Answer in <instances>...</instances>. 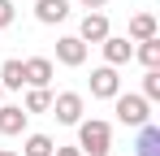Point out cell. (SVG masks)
Instances as JSON below:
<instances>
[{"label":"cell","instance_id":"1","mask_svg":"<svg viewBox=\"0 0 160 156\" xmlns=\"http://www.w3.org/2000/svg\"><path fill=\"white\" fill-rule=\"evenodd\" d=\"M78 152L82 156H108L112 152V126L100 122V117H82L78 122Z\"/></svg>","mask_w":160,"mask_h":156},{"label":"cell","instance_id":"2","mask_svg":"<svg viewBox=\"0 0 160 156\" xmlns=\"http://www.w3.org/2000/svg\"><path fill=\"white\" fill-rule=\"evenodd\" d=\"M112 113H117V122L121 126H147L152 122V100H143V96H112Z\"/></svg>","mask_w":160,"mask_h":156},{"label":"cell","instance_id":"3","mask_svg":"<svg viewBox=\"0 0 160 156\" xmlns=\"http://www.w3.org/2000/svg\"><path fill=\"white\" fill-rule=\"evenodd\" d=\"M48 113H52L61 126H78L82 122V96L78 91H61V96H52V108Z\"/></svg>","mask_w":160,"mask_h":156},{"label":"cell","instance_id":"4","mask_svg":"<svg viewBox=\"0 0 160 156\" xmlns=\"http://www.w3.org/2000/svg\"><path fill=\"white\" fill-rule=\"evenodd\" d=\"M91 96H95V100H112V96H121V78H117L112 65L91 70Z\"/></svg>","mask_w":160,"mask_h":156},{"label":"cell","instance_id":"5","mask_svg":"<svg viewBox=\"0 0 160 156\" xmlns=\"http://www.w3.org/2000/svg\"><path fill=\"white\" fill-rule=\"evenodd\" d=\"M100 48H104V65H112V70H121V65L134 61V44L126 39V35H108Z\"/></svg>","mask_w":160,"mask_h":156},{"label":"cell","instance_id":"6","mask_svg":"<svg viewBox=\"0 0 160 156\" xmlns=\"http://www.w3.org/2000/svg\"><path fill=\"white\" fill-rule=\"evenodd\" d=\"M56 61L69 65V70H78L82 61H87V44H82L78 35H61V39H56Z\"/></svg>","mask_w":160,"mask_h":156},{"label":"cell","instance_id":"7","mask_svg":"<svg viewBox=\"0 0 160 156\" xmlns=\"http://www.w3.org/2000/svg\"><path fill=\"white\" fill-rule=\"evenodd\" d=\"M22 78H26V87H48L52 82V56H26Z\"/></svg>","mask_w":160,"mask_h":156},{"label":"cell","instance_id":"8","mask_svg":"<svg viewBox=\"0 0 160 156\" xmlns=\"http://www.w3.org/2000/svg\"><path fill=\"white\" fill-rule=\"evenodd\" d=\"M108 35H112V26H108L104 13H87L82 26H78V39H82V44H104Z\"/></svg>","mask_w":160,"mask_h":156},{"label":"cell","instance_id":"9","mask_svg":"<svg viewBox=\"0 0 160 156\" xmlns=\"http://www.w3.org/2000/svg\"><path fill=\"white\" fill-rule=\"evenodd\" d=\"M26 122H30V113L22 108V104H0V134H22L26 130Z\"/></svg>","mask_w":160,"mask_h":156},{"label":"cell","instance_id":"10","mask_svg":"<svg viewBox=\"0 0 160 156\" xmlns=\"http://www.w3.org/2000/svg\"><path fill=\"white\" fill-rule=\"evenodd\" d=\"M35 18L43 26H56L69 18V0H35Z\"/></svg>","mask_w":160,"mask_h":156},{"label":"cell","instance_id":"11","mask_svg":"<svg viewBox=\"0 0 160 156\" xmlns=\"http://www.w3.org/2000/svg\"><path fill=\"white\" fill-rule=\"evenodd\" d=\"M134 156H160V126H138V139H134Z\"/></svg>","mask_w":160,"mask_h":156},{"label":"cell","instance_id":"12","mask_svg":"<svg viewBox=\"0 0 160 156\" xmlns=\"http://www.w3.org/2000/svg\"><path fill=\"white\" fill-rule=\"evenodd\" d=\"M0 87H4V91H22V87H26V78H22V61H18V56H9V61L0 65Z\"/></svg>","mask_w":160,"mask_h":156},{"label":"cell","instance_id":"13","mask_svg":"<svg viewBox=\"0 0 160 156\" xmlns=\"http://www.w3.org/2000/svg\"><path fill=\"white\" fill-rule=\"evenodd\" d=\"M126 35H130L134 44L152 39V35H156V18H152V13H134V18H130V26H126Z\"/></svg>","mask_w":160,"mask_h":156},{"label":"cell","instance_id":"14","mask_svg":"<svg viewBox=\"0 0 160 156\" xmlns=\"http://www.w3.org/2000/svg\"><path fill=\"white\" fill-rule=\"evenodd\" d=\"M22 108H26V113H48V108H52V91H48V87H26Z\"/></svg>","mask_w":160,"mask_h":156},{"label":"cell","instance_id":"15","mask_svg":"<svg viewBox=\"0 0 160 156\" xmlns=\"http://www.w3.org/2000/svg\"><path fill=\"white\" fill-rule=\"evenodd\" d=\"M134 56L143 61V70H160V35H152V39H143V44L134 48Z\"/></svg>","mask_w":160,"mask_h":156},{"label":"cell","instance_id":"16","mask_svg":"<svg viewBox=\"0 0 160 156\" xmlns=\"http://www.w3.org/2000/svg\"><path fill=\"white\" fill-rule=\"evenodd\" d=\"M22 156H52V139H48V134H26Z\"/></svg>","mask_w":160,"mask_h":156},{"label":"cell","instance_id":"17","mask_svg":"<svg viewBox=\"0 0 160 156\" xmlns=\"http://www.w3.org/2000/svg\"><path fill=\"white\" fill-rule=\"evenodd\" d=\"M143 100H160V70H147L143 74V91H138Z\"/></svg>","mask_w":160,"mask_h":156},{"label":"cell","instance_id":"18","mask_svg":"<svg viewBox=\"0 0 160 156\" xmlns=\"http://www.w3.org/2000/svg\"><path fill=\"white\" fill-rule=\"evenodd\" d=\"M18 18V9H13V0H0V30H9Z\"/></svg>","mask_w":160,"mask_h":156},{"label":"cell","instance_id":"19","mask_svg":"<svg viewBox=\"0 0 160 156\" xmlns=\"http://www.w3.org/2000/svg\"><path fill=\"white\" fill-rule=\"evenodd\" d=\"M78 4L87 9V13H104V4H108V0H78Z\"/></svg>","mask_w":160,"mask_h":156},{"label":"cell","instance_id":"20","mask_svg":"<svg viewBox=\"0 0 160 156\" xmlns=\"http://www.w3.org/2000/svg\"><path fill=\"white\" fill-rule=\"evenodd\" d=\"M52 156H82V152H78V143H74V148H52Z\"/></svg>","mask_w":160,"mask_h":156},{"label":"cell","instance_id":"21","mask_svg":"<svg viewBox=\"0 0 160 156\" xmlns=\"http://www.w3.org/2000/svg\"><path fill=\"white\" fill-rule=\"evenodd\" d=\"M0 156H18V152H13V148H0Z\"/></svg>","mask_w":160,"mask_h":156},{"label":"cell","instance_id":"22","mask_svg":"<svg viewBox=\"0 0 160 156\" xmlns=\"http://www.w3.org/2000/svg\"><path fill=\"white\" fill-rule=\"evenodd\" d=\"M0 100H4V87H0Z\"/></svg>","mask_w":160,"mask_h":156}]
</instances>
